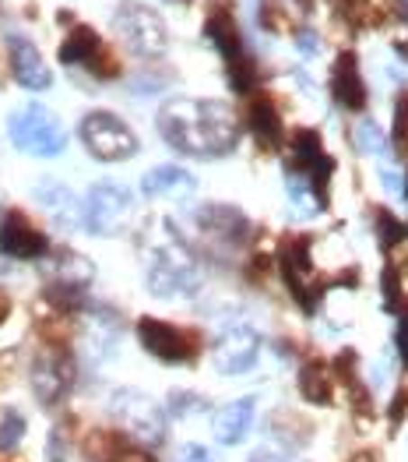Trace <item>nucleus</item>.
<instances>
[{
	"label": "nucleus",
	"instance_id": "nucleus-4",
	"mask_svg": "<svg viewBox=\"0 0 408 462\" xmlns=\"http://www.w3.org/2000/svg\"><path fill=\"white\" fill-rule=\"evenodd\" d=\"M110 413L123 434L138 445H162L166 441V410L141 388H116L110 395Z\"/></svg>",
	"mask_w": 408,
	"mask_h": 462
},
{
	"label": "nucleus",
	"instance_id": "nucleus-23",
	"mask_svg": "<svg viewBox=\"0 0 408 462\" xmlns=\"http://www.w3.org/2000/svg\"><path fill=\"white\" fill-rule=\"evenodd\" d=\"M92 275H95V265H92L88 258H81L75 251H60V254H57V282H60V286L81 290L85 282H92Z\"/></svg>",
	"mask_w": 408,
	"mask_h": 462
},
{
	"label": "nucleus",
	"instance_id": "nucleus-29",
	"mask_svg": "<svg viewBox=\"0 0 408 462\" xmlns=\"http://www.w3.org/2000/svg\"><path fill=\"white\" fill-rule=\"evenodd\" d=\"M402 300H405V293H402L398 272L387 269V272H384V308H387V310H398V308H402Z\"/></svg>",
	"mask_w": 408,
	"mask_h": 462
},
{
	"label": "nucleus",
	"instance_id": "nucleus-24",
	"mask_svg": "<svg viewBox=\"0 0 408 462\" xmlns=\"http://www.w3.org/2000/svg\"><path fill=\"white\" fill-rule=\"evenodd\" d=\"M324 142H321V134L317 131H310V127H303V131H296L293 134V166H299V170H313L321 159H324Z\"/></svg>",
	"mask_w": 408,
	"mask_h": 462
},
{
	"label": "nucleus",
	"instance_id": "nucleus-17",
	"mask_svg": "<svg viewBox=\"0 0 408 462\" xmlns=\"http://www.w3.org/2000/svg\"><path fill=\"white\" fill-rule=\"evenodd\" d=\"M331 96L338 106L345 110H363L367 106V85H363V75H359V60L356 53H338L331 68Z\"/></svg>",
	"mask_w": 408,
	"mask_h": 462
},
{
	"label": "nucleus",
	"instance_id": "nucleus-19",
	"mask_svg": "<svg viewBox=\"0 0 408 462\" xmlns=\"http://www.w3.org/2000/svg\"><path fill=\"white\" fill-rule=\"evenodd\" d=\"M204 36L215 42V50L225 57V64H232V60L247 57V53H243L240 29H236V22H232V14H229L225 7H215V11L208 14V22H204Z\"/></svg>",
	"mask_w": 408,
	"mask_h": 462
},
{
	"label": "nucleus",
	"instance_id": "nucleus-20",
	"mask_svg": "<svg viewBox=\"0 0 408 462\" xmlns=\"http://www.w3.org/2000/svg\"><path fill=\"white\" fill-rule=\"evenodd\" d=\"M250 131H254V138H258L264 149H278L282 145V138H286V131H282V116L275 110V103L267 99V96H258L254 103H250Z\"/></svg>",
	"mask_w": 408,
	"mask_h": 462
},
{
	"label": "nucleus",
	"instance_id": "nucleus-8",
	"mask_svg": "<svg viewBox=\"0 0 408 462\" xmlns=\"http://www.w3.org/2000/svg\"><path fill=\"white\" fill-rule=\"evenodd\" d=\"M29 382L32 392L42 406H57L75 382V360L64 353L60 346H42L32 356V367H29Z\"/></svg>",
	"mask_w": 408,
	"mask_h": 462
},
{
	"label": "nucleus",
	"instance_id": "nucleus-33",
	"mask_svg": "<svg viewBox=\"0 0 408 462\" xmlns=\"http://www.w3.org/2000/svg\"><path fill=\"white\" fill-rule=\"evenodd\" d=\"M177 462H219L204 445H184L180 448V456H177Z\"/></svg>",
	"mask_w": 408,
	"mask_h": 462
},
{
	"label": "nucleus",
	"instance_id": "nucleus-12",
	"mask_svg": "<svg viewBox=\"0 0 408 462\" xmlns=\"http://www.w3.org/2000/svg\"><path fill=\"white\" fill-rule=\"evenodd\" d=\"M50 251V240L14 208H7L0 216V254L7 258H18V262H32V258H42Z\"/></svg>",
	"mask_w": 408,
	"mask_h": 462
},
{
	"label": "nucleus",
	"instance_id": "nucleus-21",
	"mask_svg": "<svg viewBox=\"0 0 408 462\" xmlns=\"http://www.w3.org/2000/svg\"><path fill=\"white\" fill-rule=\"evenodd\" d=\"M99 50H103V39L95 29H88V25H75L71 29V36L64 39V46H60V60L64 64H92L95 57H99Z\"/></svg>",
	"mask_w": 408,
	"mask_h": 462
},
{
	"label": "nucleus",
	"instance_id": "nucleus-30",
	"mask_svg": "<svg viewBox=\"0 0 408 462\" xmlns=\"http://www.w3.org/2000/svg\"><path fill=\"white\" fill-rule=\"evenodd\" d=\"M394 142L408 149V92H402L394 103Z\"/></svg>",
	"mask_w": 408,
	"mask_h": 462
},
{
	"label": "nucleus",
	"instance_id": "nucleus-35",
	"mask_svg": "<svg viewBox=\"0 0 408 462\" xmlns=\"http://www.w3.org/2000/svg\"><path fill=\"white\" fill-rule=\"evenodd\" d=\"M247 462H299V459H293L289 452H275V448H260V452H254Z\"/></svg>",
	"mask_w": 408,
	"mask_h": 462
},
{
	"label": "nucleus",
	"instance_id": "nucleus-25",
	"mask_svg": "<svg viewBox=\"0 0 408 462\" xmlns=\"http://www.w3.org/2000/svg\"><path fill=\"white\" fill-rule=\"evenodd\" d=\"M25 417H22V410H14V406H4L0 410V452H14L18 445H22V438H25Z\"/></svg>",
	"mask_w": 408,
	"mask_h": 462
},
{
	"label": "nucleus",
	"instance_id": "nucleus-15",
	"mask_svg": "<svg viewBox=\"0 0 408 462\" xmlns=\"http://www.w3.org/2000/svg\"><path fill=\"white\" fill-rule=\"evenodd\" d=\"M194 219L208 236L225 240V244H243L250 236V219L236 205H201L194 212Z\"/></svg>",
	"mask_w": 408,
	"mask_h": 462
},
{
	"label": "nucleus",
	"instance_id": "nucleus-37",
	"mask_svg": "<svg viewBox=\"0 0 408 462\" xmlns=\"http://www.w3.org/2000/svg\"><path fill=\"white\" fill-rule=\"evenodd\" d=\"M398 53H402V57H408V42H398Z\"/></svg>",
	"mask_w": 408,
	"mask_h": 462
},
{
	"label": "nucleus",
	"instance_id": "nucleus-39",
	"mask_svg": "<svg viewBox=\"0 0 408 462\" xmlns=\"http://www.w3.org/2000/svg\"><path fill=\"white\" fill-rule=\"evenodd\" d=\"M169 4H190V0H169Z\"/></svg>",
	"mask_w": 408,
	"mask_h": 462
},
{
	"label": "nucleus",
	"instance_id": "nucleus-5",
	"mask_svg": "<svg viewBox=\"0 0 408 462\" xmlns=\"http://www.w3.org/2000/svg\"><path fill=\"white\" fill-rule=\"evenodd\" d=\"M81 142L85 149L95 155L99 162H123V159H134L141 142L138 134L131 131V124L123 116L110 114V110H92V114L81 116Z\"/></svg>",
	"mask_w": 408,
	"mask_h": 462
},
{
	"label": "nucleus",
	"instance_id": "nucleus-38",
	"mask_svg": "<svg viewBox=\"0 0 408 462\" xmlns=\"http://www.w3.org/2000/svg\"><path fill=\"white\" fill-rule=\"evenodd\" d=\"M402 194H405V198H408V173H405V188H402Z\"/></svg>",
	"mask_w": 408,
	"mask_h": 462
},
{
	"label": "nucleus",
	"instance_id": "nucleus-11",
	"mask_svg": "<svg viewBox=\"0 0 408 462\" xmlns=\"http://www.w3.org/2000/svg\"><path fill=\"white\" fill-rule=\"evenodd\" d=\"M278 269H282V279L286 286L293 290L296 304L303 310H313L317 308V290L310 286L313 279V258H310V236H289L282 244V254H278Z\"/></svg>",
	"mask_w": 408,
	"mask_h": 462
},
{
	"label": "nucleus",
	"instance_id": "nucleus-6",
	"mask_svg": "<svg viewBox=\"0 0 408 462\" xmlns=\"http://www.w3.org/2000/svg\"><path fill=\"white\" fill-rule=\"evenodd\" d=\"M116 32L127 42L131 53L155 60L169 50V29L166 22L159 18V11H151L149 4H138V0H123L116 7Z\"/></svg>",
	"mask_w": 408,
	"mask_h": 462
},
{
	"label": "nucleus",
	"instance_id": "nucleus-2",
	"mask_svg": "<svg viewBox=\"0 0 408 462\" xmlns=\"http://www.w3.org/2000/svg\"><path fill=\"white\" fill-rule=\"evenodd\" d=\"M141 251H145V286L151 290V297L173 300V297H194L201 290L204 279L201 265L173 223L155 219Z\"/></svg>",
	"mask_w": 408,
	"mask_h": 462
},
{
	"label": "nucleus",
	"instance_id": "nucleus-3",
	"mask_svg": "<svg viewBox=\"0 0 408 462\" xmlns=\"http://www.w3.org/2000/svg\"><path fill=\"white\" fill-rule=\"evenodd\" d=\"M7 134L11 145L25 155H39V159H53L68 149V134L60 116L39 103H25L14 114L7 116Z\"/></svg>",
	"mask_w": 408,
	"mask_h": 462
},
{
	"label": "nucleus",
	"instance_id": "nucleus-26",
	"mask_svg": "<svg viewBox=\"0 0 408 462\" xmlns=\"http://www.w3.org/2000/svg\"><path fill=\"white\" fill-rule=\"evenodd\" d=\"M356 145H359L367 155H376V159H387V155H391V145H387L384 131H380L373 120H367V124L356 127Z\"/></svg>",
	"mask_w": 408,
	"mask_h": 462
},
{
	"label": "nucleus",
	"instance_id": "nucleus-28",
	"mask_svg": "<svg viewBox=\"0 0 408 462\" xmlns=\"http://www.w3.org/2000/svg\"><path fill=\"white\" fill-rule=\"evenodd\" d=\"M376 233H380V244L384 247H394L398 240H405V226L387 208H376Z\"/></svg>",
	"mask_w": 408,
	"mask_h": 462
},
{
	"label": "nucleus",
	"instance_id": "nucleus-22",
	"mask_svg": "<svg viewBox=\"0 0 408 462\" xmlns=\"http://www.w3.org/2000/svg\"><path fill=\"white\" fill-rule=\"evenodd\" d=\"M331 392H334L331 371H328L324 364H306V367L299 371V395H303L306 402L324 406V402H331Z\"/></svg>",
	"mask_w": 408,
	"mask_h": 462
},
{
	"label": "nucleus",
	"instance_id": "nucleus-27",
	"mask_svg": "<svg viewBox=\"0 0 408 462\" xmlns=\"http://www.w3.org/2000/svg\"><path fill=\"white\" fill-rule=\"evenodd\" d=\"M289 201H293V208H296L299 219H310V216H317L321 212V201L313 198V191L296 180V177H289Z\"/></svg>",
	"mask_w": 408,
	"mask_h": 462
},
{
	"label": "nucleus",
	"instance_id": "nucleus-16",
	"mask_svg": "<svg viewBox=\"0 0 408 462\" xmlns=\"http://www.w3.org/2000/svg\"><path fill=\"white\" fill-rule=\"evenodd\" d=\"M254 417H258V399L254 395H243V399H232L225 402L222 410H215L212 417V434L219 445H240L250 427H254Z\"/></svg>",
	"mask_w": 408,
	"mask_h": 462
},
{
	"label": "nucleus",
	"instance_id": "nucleus-1",
	"mask_svg": "<svg viewBox=\"0 0 408 462\" xmlns=\"http://www.w3.org/2000/svg\"><path fill=\"white\" fill-rule=\"evenodd\" d=\"M159 134L169 149L194 159H219L240 145V120L222 99L177 96L159 106Z\"/></svg>",
	"mask_w": 408,
	"mask_h": 462
},
{
	"label": "nucleus",
	"instance_id": "nucleus-32",
	"mask_svg": "<svg viewBox=\"0 0 408 462\" xmlns=\"http://www.w3.org/2000/svg\"><path fill=\"white\" fill-rule=\"evenodd\" d=\"M46 459H50V462H68V438H64V430H50V441H46Z\"/></svg>",
	"mask_w": 408,
	"mask_h": 462
},
{
	"label": "nucleus",
	"instance_id": "nucleus-36",
	"mask_svg": "<svg viewBox=\"0 0 408 462\" xmlns=\"http://www.w3.org/2000/svg\"><path fill=\"white\" fill-rule=\"evenodd\" d=\"M398 353H402V360H405V367H408V314H402V321H398Z\"/></svg>",
	"mask_w": 408,
	"mask_h": 462
},
{
	"label": "nucleus",
	"instance_id": "nucleus-31",
	"mask_svg": "<svg viewBox=\"0 0 408 462\" xmlns=\"http://www.w3.org/2000/svg\"><path fill=\"white\" fill-rule=\"evenodd\" d=\"M169 406H173V413H177V417H190L194 410H204L208 402H204L201 395H186V392H173Z\"/></svg>",
	"mask_w": 408,
	"mask_h": 462
},
{
	"label": "nucleus",
	"instance_id": "nucleus-9",
	"mask_svg": "<svg viewBox=\"0 0 408 462\" xmlns=\"http://www.w3.org/2000/svg\"><path fill=\"white\" fill-rule=\"evenodd\" d=\"M260 356V336L254 325H229L219 332L215 346H212V364L222 374H247Z\"/></svg>",
	"mask_w": 408,
	"mask_h": 462
},
{
	"label": "nucleus",
	"instance_id": "nucleus-10",
	"mask_svg": "<svg viewBox=\"0 0 408 462\" xmlns=\"http://www.w3.org/2000/svg\"><path fill=\"white\" fill-rule=\"evenodd\" d=\"M138 339L162 364H186L197 353V339L190 332L169 325V321H159V318H141L138 321Z\"/></svg>",
	"mask_w": 408,
	"mask_h": 462
},
{
	"label": "nucleus",
	"instance_id": "nucleus-18",
	"mask_svg": "<svg viewBox=\"0 0 408 462\" xmlns=\"http://www.w3.org/2000/svg\"><path fill=\"white\" fill-rule=\"evenodd\" d=\"M141 191L149 198H162V201H186L197 191V180H194V173H186L184 166L166 162V166H155L141 177Z\"/></svg>",
	"mask_w": 408,
	"mask_h": 462
},
{
	"label": "nucleus",
	"instance_id": "nucleus-7",
	"mask_svg": "<svg viewBox=\"0 0 408 462\" xmlns=\"http://www.w3.org/2000/svg\"><path fill=\"white\" fill-rule=\"evenodd\" d=\"M81 208H85V230L95 236H113L127 226V219L134 212V198L116 180H99L85 194Z\"/></svg>",
	"mask_w": 408,
	"mask_h": 462
},
{
	"label": "nucleus",
	"instance_id": "nucleus-34",
	"mask_svg": "<svg viewBox=\"0 0 408 462\" xmlns=\"http://www.w3.org/2000/svg\"><path fill=\"white\" fill-rule=\"evenodd\" d=\"M106 462H155V459H151L145 448H120V452Z\"/></svg>",
	"mask_w": 408,
	"mask_h": 462
},
{
	"label": "nucleus",
	"instance_id": "nucleus-14",
	"mask_svg": "<svg viewBox=\"0 0 408 462\" xmlns=\"http://www.w3.org/2000/svg\"><path fill=\"white\" fill-rule=\"evenodd\" d=\"M7 57H11V75L22 88L29 92H42L53 85V71L46 68L42 53L36 50V42H29L25 36L7 39Z\"/></svg>",
	"mask_w": 408,
	"mask_h": 462
},
{
	"label": "nucleus",
	"instance_id": "nucleus-13",
	"mask_svg": "<svg viewBox=\"0 0 408 462\" xmlns=\"http://www.w3.org/2000/svg\"><path fill=\"white\" fill-rule=\"evenodd\" d=\"M32 194H36V201L42 205V212H46L64 233H75L85 226L81 198H77L68 184H60V180H39Z\"/></svg>",
	"mask_w": 408,
	"mask_h": 462
}]
</instances>
